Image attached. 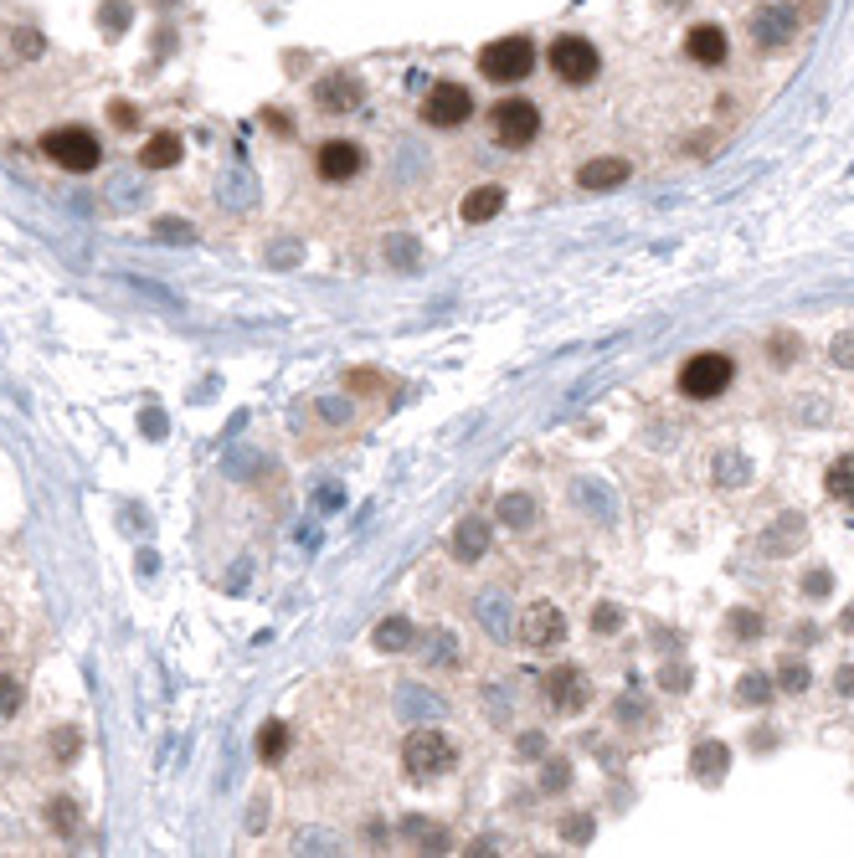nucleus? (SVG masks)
<instances>
[{"instance_id": "f257e3e1", "label": "nucleus", "mask_w": 854, "mask_h": 858, "mask_svg": "<svg viewBox=\"0 0 854 858\" xmlns=\"http://www.w3.org/2000/svg\"><path fill=\"white\" fill-rule=\"evenodd\" d=\"M402 766L412 782H443L453 766H458V751L443 730H412L402 745Z\"/></svg>"}, {"instance_id": "f03ea898", "label": "nucleus", "mask_w": 854, "mask_h": 858, "mask_svg": "<svg viewBox=\"0 0 854 858\" xmlns=\"http://www.w3.org/2000/svg\"><path fill=\"white\" fill-rule=\"evenodd\" d=\"M42 155L57 165V170H67V176H88V170H98V160H104V149H98V134H93V129H77V124L42 134Z\"/></svg>"}, {"instance_id": "7ed1b4c3", "label": "nucleus", "mask_w": 854, "mask_h": 858, "mask_svg": "<svg viewBox=\"0 0 854 858\" xmlns=\"http://www.w3.org/2000/svg\"><path fill=\"white\" fill-rule=\"evenodd\" d=\"M479 73L489 83H525V77L536 73V46L530 36H499L479 52Z\"/></svg>"}, {"instance_id": "20e7f679", "label": "nucleus", "mask_w": 854, "mask_h": 858, "mask_svg": "<svg viewBox=\"0 0 854 858\" xmlns=\"http://www.w3.org/2000/svg\"><path fill=\"white\" fill-rule=\"evenodd\" d=\"M736 366L731 356H720V350H705V356H695L685 370H679V391H685L689 401H716L726 385H731Z\"/></svg>"}, {"instance_id": "39448f33", "label": "nucleus", "mask_w": 854, "mask_h": 858, "mask_svg": "<svg viewBox=\"0 0 854 858\" xmlns=\"http://www.w3.org/2000/svg\"><path fill=\"white\" fill-rule=\"evenodd\" d=\"M598 67H602V57L587 36H556L551 42V73L561 83H571V88H587L598 77Z\"/></svg>"}, {"instance_id": "423d86ee", "label": "nucleus", "mask_w": 854, "mask_h": 858, "mask_svg": "<svg viewBox=\"0 0 854 858\" xmlns=\"http://www.w3.org/2000/svg\"><path fill=\"white\" fill-rule=\"evenodd\" d=\"M474 93L464 83H433L428 98H422V119L433 124V129H458V124L474 119Z\"/></svg>"}, {"instance_id": "0eeeda50", "label": "nucleus", "mask_w": 854, "mask_h": 858, "mask_svg": "<svg viewBox=\"0 0 854 858\" xmlns=\"http://www.w3.org/2000/svg\"><path fill=\"white\" fill-rule=\"evenodd\" d=\"M540 134V108L530 98H499L495 104V139L505 149H525L536 145Z\"/></svg>"}, {"instance_id": "6e6552de", "label": "nucleus", "mask_w": 854, "mask_h": 858, "mask_svg": "<svg viewBox=\"0 0 854 858\" xmlns=\"http://www.w3.org/2000/svg\"><path fill=\"white\" fill-rule=\"evenodd\" d=\"M360 165H366V155H360L356 139H325L315 155V170L319 180H330V186H345V180L360 176Z\"/></svg>"}, {"instance_id": "1a4fd4ad", "label": "nucleus", "mask_w": 854, "mask_h": 858, "mask_svg": "<svg viewBox=\"0 0 854 858\" xmlns=\"http://www.w3.org/2000/svg\"><path fill=\"white\" fill-rule=\"evenodd\" d=\"M567 637V617L551 607V602H536V607L525 612V622H520V643L525 648H556Z\"/></svg>"}, {"instance_id": "9d476101", "label": "nucleus", "mask_w": 854, "mask_h": 858, "mask_svg": "<svg viewBox=\"0 0 854 858\" xmlns=\"http://www.w3.org/2000/svg\"><path fill=\"white\" fill-rule=\"evenodd\" d=\"M546 689H540V695H546V705H551V710H582L587 705V684H582V668H551V674H546Z\"/></svg>"}, {"instance_id": "9b49d317", "label": "nucleus", "mask_w": 854, "mask_h": 858, "mask_svg": "<svg viewBox=\"0 0 854 858\" xmlns=\"http://www.w3.org/2000/svg\"><path fill=\"white\" fill-rule=\"evenodd\" d=\"M360 98H366L360 77H345V73H330L315 88V108H319V114H350V108H360Z\"/></svg>"}, {"instance_id": "f8f14e48", "label": "nucleus", "mask_w": 854, "mask_h": 858, "mask_svg": "<svg viewBox=\"0 0 854 858\" xmlns=\"http://www.w3.org/2000/svg\"><path fill=\"white\" fill-rule=\"evenodd\" d=\"M629 176H633V165L623 160V155H598V160H587L582 170H577V186H582V191H618Z\"/></svg>"}, {"instance_id": "ddd939ff", "label": "nucleus", "mask_w": 854, "mask_h": 858, "mask_svg": "<svg viewBox=\"0 0 854 858\" xmlns=\"http://www.w3.org/2000/svg\"><path fill=\"white\" fill-rule=\"evenodd\" d=\"M685 57L700 62V67H720V62H726V31L720 27H689Z\"/></svg>"}, {"instance_id": "4468645a", "label": "nucleus", "mask_w": 854, "mask_h": 858, "mask_svg": "<svg viewBox=\"0 0 854 858\" xmlns=\"http://www.w3.org/2000/svg\"><path fill=\"white\" fill-rule=\"evenodd\" d=\"M499 211H505V186H479V191L464 195L458 216H464L468 226H484V222H495Z\"/></svg>"}, {"instance_id": "2eb2a0df", "label": "nucleus", "mask_w": 854, "mask_h": 858, "mask_svg": "<svg viewBox=\"0 0 854 858\" xmlns=\"http://www.w3.org/2000/svg\"><path fill=\"white\" fill-rule=\"evenodd\" d=\"M180 134H170V129H160V134H150L145 139V149H139V165L145 170H170V165H180Z\"/></svg>"}, {"instance_id": "dca6fc26", "label": "nucleus", "mask_w": 854, "mask_h": 858, "mask_svg": "<svg viewBox=\"0 0 854 858\" xmlns=\"http://www.w3.org/2000/svg\"><path fill=\"white\" fill-rule=\"evenodd\" d=\"M793 21H798L793 11L772 6V11H762L757 21H751V36H757L762 46H778V42H788V36H793Z\"/></svg>"}, {"instance_id": "f3484780", "label": "nucleus", "mask_w": 854, "mask_h": 858, "mask_svg": "<svg viewBox=\"0 0 854 858\" xmlns=\"http://www.w3.org/2000/svg\"><path fill=\"white\" fill-rule=\"evenodd\" d=\"M689 766H695V776H700V782H720V776H726V766H731V751H726L720 740H705V745H695Z\"/></svg>"}, {"instance_id": "a211bd4d", "label": "nucleus", "mask_w": 854, "mask_h": 858, "mask_svg": "<svg viewBox=\"0 0 854 858\" xmlns=\"http://www.w3.org/2000/svg\"><path fill=\"white\" fill-rule=\"evenodd\" d=\"M484 545H489V530H484L479 519H464V525L453 530V550H458L464 561H479Z\"/></svg>"}, {"instance_id": "6ab92c4d", "label": "nucleus", "mask_w": 854, "mask_h": 858, "mask_svg": "<svg viewBox=\"0 0 854 858\" xmlns=\"http://www.w3.org/2000/svg\"><path fill=\"white\" fill-rule=\"evenodd\" d=\"M829 494L854 509V453H844L840 463H829Z\"/></svg>"}, {"instance_id": "aec40b11", "label": "nucleus", "mask_w": 854, "mask_h": 858, "mask_svg": "<svg viewBox=\"0 0 854 858\" xmlns=\"http://www.w3.org/2000/svg\"><path fill=\"white\" fill-rule=\"evenodd\" d=\"M284 751H288V725H278V720H273V725L257 735V755H263V761H278Z\"/></svg>"}, {"instance_id": "412c9836", "label": "nucleus", "mask_w": 854, "mask_h": 858, "mask_svg": "<svg viewBox=\"0 0 854 858\" xmlns=\"http://www.w3.org/2000/svg\"><path fill=\"white\" fill-rule=\"evenodd\" d=\"M736 699H741V705H767V699H772V684H767L762 674H747L741 689H736Z\"/></svg>"}, {"instance_id": "4be33fe9", "label": "nucleus", "mask_w": 854, "mask_h": 858, "mask_svg": "<svg viewBox=\"0 0 854 858\" xmlns=\"http://www.w3.org/2000/svg\"><path fill=\"white\" fill-rule=\"evenodd\" d=\"M376 648H407V622H381V627H376Z\"/></svg>"}, {"instance_id": "5701e85b", "label": "nucleus", "mask_w": 854, "mask_h": 858, "mask_svg": "<svg viewBox=\"0 0 854 858\" xmlns=\"http://www.w3.org/2000/svg\"><path fill=\"white\" fill-rule=\"evenodd\" d=\"M731 633L741 637V643H751V637L762 633V617H757V612H747V607H741V612H731Z\"/></svg>"}, {"instance_id": "b1692460", "label": "nucleus", "mask_w": 854, "mask_h": 858, "mask_svg": "<svg viewBox=\"0 0 854 858\" xmlns=\"http://www.w3.org/2000/svg\"><path fill=\"white\" fill-rule=\"evenodd\" d=\"M21 710V684L15 679H0V720H6V714H15Z\"/></svg>"}, {"instance_id": "393cba45", "label": "nucleus", "mask_w": 854, "mask_h": 858, "mask_svg": "<svg viewBox=\"0 0 854 858\" xmlns=\"http://www.w3.org/2000/svg\"><path fill=\"white\" fill-rule=\"evenodd\" d=\"M829 360H834V366H844V370H854V329H850V335H840V340H834V350H829Z\"/></svg>"}, {"instance_id": "a878e982", "label": "nucleus", "mask_w": 854, "mask_h": 858, "mask_svg": "<svg viewBox=\"0 0 854 858\" xmlns=\"http://www.w3.org/2000/svg\"><path fill=\"white\" fill-rule=\"evenodd\" d=\"M782 689L803 695V689H809V668H803V664H782Z\"/></svg>"}, {"instance_id": "bb28decb", "label": "nucleus", "mask_w": 854, "mask_h": 858, "mask_svg": "<svg viewBox=\"0 0 854 858\" xmlns=\"http://www.w3.org/2000/svg\"><path fill=\"white\" fill-rule=\"evenodd\" d=\"M499 515L510 519V525H530V519H525V515H530V499H505V504H499Z\"/></svg>"}, {"instance_id": "cd10ccee", "label": "nucleus", "mask_w": 854, "mask_h": 858, "mask_svg": "<svg viewBox=\"0 0 854 858\" xmlns=\"http://www.w3.org/2000/svg\"><path fill=\"white\" fill-rule=\"evenodd\" d=\"M720 474H726L720 484H747V463H741V458H720Z\"/></svg>"}, {"instance_id": "c85d7f7f", "label": "nucleus", "mask_w": 854, "mask_h": 858, "mask_svg": "<svg viewBox=\"0 0 854 858\" xmlns=\"http://www.w3.org/2000/svg\"><path fill=\"white\" fill-rule=\"evenodd\" d=\"M108 119L119 124V129H135V104H114V114Z\"/></svg>"}, {"instance_id": "c756f323", "label": "nucleus", "mask_w": 854, "mask_h": 858, "mask_svg": "<svg viewBox=\"0 0 854 858\" xmlns=\"http://www.w3.org/2000/svg\"><path fill=\"white\" fill-rule=\"evenodd\" d=\"M546 786H567V761H546Z\"/></svg>"}, {"instance_id": "7c9ffc66", "label": "nucleus", "mask_w": 854, "mask_h": 858, "mask_svg": "<svg viewBox=\"0 0 854 858\" xmlns=\"http://www.w3.org/2000/svg\"><path fill=\"white\" fill-rule=\"evenodd\" d=\"M592 622H598L602 633H613L618 622H623V612H618V607H602V612H598V617H592Z\"/></svg>"}, {"instance_id": "2f4dec72", "label": "nucleus", "mask_w": 854, "mask_h": 858, "mask_svg": "<svg viewBox=\"0 0 854 858\" xmlns=\"http://www.w3.org/2000/svg\"><path fill=\"white\" fill-rule=\"evenodd\" d=\"M772 350H778V356H772L778 366H788V360H793V356H788V350H793V340H788V335H778V340H772Z\"/></svg>"}, {"instance_id": "473e14b6", "label": "nucleus", "mask_w": 854, "mask_h": 858, "mask_svg": "<svg viewBox=\"0 0 854 858\" xmlns=\"http://www.w3.org/2000/svg\"><path fill=\"white\" fill-rule=\"evenodd\" d=\"M587 833H592V823H587V817H577V823H567V838H571V844H577V838H587Z\"/></svg>"}, {"instance_id": "72a5a7b5", "label": "nucleus", "mask_w": 854, "mask_h": 858, "mask_svg": "<svg viewBox=\"0 0 854 858\" xmlns=\"http://www.w3.org/2000/svg\"><path fill=\"white\" fill-rule=\"evenodd\" d=\"M840 689H844V695H854V668H844V674H840Z\"/></svg>"}]
</instances>
